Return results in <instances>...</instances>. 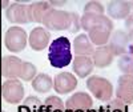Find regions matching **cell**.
<instances>
[{"label": "cell", "instance_id": "6da1fadb", "mask_svg": "<svg viewBox=\"0 0 133 112\" xmlns=\"http://www.w3.org/2000/svg\"><path fill=\"white\" fill-rule=\"evenodd\" d=\"M48 60L55 68H64L72 61V44L71 41L61 36L55 39L48 48Z\"/></svg>", "mask_w": 133, "mask_h": 112}, {"label": "cell", "instance_id": "7a4b0ae2", "mask_svg": "<svg viewBox=\"0 0 133 112\" xmlns=\"http://www.w3.org/2000/svg\"><path fill=\"white\" fill-rule=\"evenodd\" d=\"M87 88L92 92V95L100 100V102H109L113 96V85L108 79L101 76L93 75L88 77L87 80Z\"/></svg>", "mask_w": 133, "mask_h": 112}, {"label": "cell", "instance_id": "3957f363", "mask_svg": "<svg viewBox=\"0 0 133 112\" xmlns=\"http://www.w3.org/2000/svg\"><path fill=\"white\" fill-rule=\"evenodd\" d=\"M108 46L112 48L115 56H124V55H133V40L128 35L127 31L116 29L112 32Z\"/></svg>", "mask_w": 133, "mask_h": 112}, {"label": "cell", "instance_id": "277c9868", "mask_svg": "<svg viewBox=\"0 0 133 112\" xmlns=\"http://www.w3.org/2000/svg\"><path fill=\"white\" fill-rule=\"evenodd\" d=\"M113 32V23L108 16H101L98 24L95 26L89 32H88V36H89L91 41L97 47L101 46H107L109 43L110 35Z\"/></svg>", "mask_w": 133, "mask_h": 112}, {"label": "cell", "instance_id": "5b68a950", "mask_svg": "<svg viewBox=\"0 0 133 112\" xmlns=\"http://www.w3.org/2000/svg\"><path fill=\"white\" fill-rule=\"evenodd\" d=\"M43 26L51 31H63V29L68 31L71 26V12L52 8L44 16Z\"/></svg>", "mask_w": 133, "mask_h": 112}, {"label": "cell", "instance_id": "8992f818", "mask_svg": "<svg viewBox=\"0 0 133 112\" xmlns=\"http://www.w3.org/2000/svg\"><path fill=\"white\" fill-rule=\"evenodd\" d=\"M27 32L21 27H9L4 35V44L11 52H21L27 46Z\"/></svg>", "mask_w": 133, "mask_h": 112}, {"label": "cell", "instance_id": "52a82bcc", "mask_svg": "<svg viewBox=\"0 0 133 112\" xmlns=\"http://www.w3.org/2000/svg\"><path fill=\"white\" fill-rule=\"evenodd\" d=\"M2 94L3 99L9 104H17L21 102L24 96V87L20 80L17 79H9L3 83L2 87Z\"/></svg>", "mask_w": 133, "mask_h": 112}, {"label": "cell", "instance_id": "ba28073f", "mask_svg": "<svg viewBox=\"0 0 133 112\" xmlns=\"http://www.w3.org/2000/svg\"><path fill=\"white\" fill-rule=\"evenodd\" d=\"M5 17L12 24H27L29 23V5L14 3L5 12Z\"/></svg>", "mask_w": 133, "mask_h": 112}, {"label": "cell", "instance_id": "9c48e42d", "mask_svg": "<svg viewBox=\"0 0 133 112\" xmlns=\"http://www.w3.org/2000/svg\"><path fill=\"white\" fill-rule=\"evenodd\" d=\"M116 97L127 105L133 103V79L129 75H121L116 85Z\"/></svg>", "mask_w": 133, "mask_h": 112}, {"label": "cell", "instance_id": "30bf717a", "mask_svg": "<svg viewBox=\"0 0 133 112\" xmlns=\"http://www.w3.org/2000/svg\"><path fill=\"white\" fill-rule=\"evenodd\" d=\"M23 63L16 56H3L2 59V75L5 79H17L20 77Z\"/></svg>", "mask_w": 133, "mask_h": 112}, {"label": "cell", "instance_id": "8fae6325", "mask_svg": "<svg viewBox=\"0 0 133 112\" xmlns=\"http://www.w3.org/2000/svg\"><path fill=\"white\" fill-rule=\"evenodd\" d=\"M76 85H77V79L71 72L57 73L53 79V89L61 95L72 92L76 88Z\"/></svg>", "mask_w": 133, "mask_h": 112}, {"label": "cell", "instance_id": "7c38bea8", "mask_svg": "<svg viewBox=\"0 0 133 112\" xmlns=\"http://www.w3.org/2000/svg\"><path fill=\"white\" fill-rule=\"evenodd\" d=\"M51 33L43 27L33 28L29 33V47L33 51H43L48 47Z\"/></svg>", "mask_w": 133, "mask_h": 112}, {"label": "cell", "instance_id": "4fadbf2b", "mask_svg": "<svg viewBox=\"0 0 133 112\" xmlns=\"http://www.w3.org/2000/svg\"><path fill=\"white\" fill-rule=\"evenodd\" d=\"M132 8V2H125V0H116V2H109L107 7V12L109 17L115 20L128 19L129 12Z\"/></svg>", "mask_w": 133, "mask_h": 112}, {"label": "cell", "instance_id": "5bb4252c", "mask_svg": "<svg viewBox=\"0 0 133 112\" xmlns=\"http://www.w3.org/2000/svg\"><path fill=\"white\" fill-rule=\"evenodd\" d=\"M93 105V100L91 95L87 92H76L72 96H69L65 102V108L68 109H83L88 111L91 109Z\"/></svg>", "mask_w": 133, "mask_h": 112}, {"label": "cell", "instance_id": "9a60e30c", "mask_svg": "<svg viewBox=\"0 0 133 112\" xmlns=\"http://www.w3.org/2000/svg\"><path fill=\"white\" fill-rule=\"evenodd\" d=\"M92 56H93V63L97 68H105V67L112 64V61L115 59V53L108 44L107 46L97 47Z\"/></svg>", "mask_w": 133, "mask_h": 112}, {"label": "cell", "instance_id": "2e32d148", "mask_svg": "<svg viewBox=\"0 0 133 112\" xmlns=\"http://www.w3.org/2000/svg\"><path fill=\"white\" fill-rule=\"evenodd\" d=\"M93 48V43L91 41L89 36L88 35H79L77 38H75L73 40V51L76 53V56H91L95 53Z\"/></svg>", "mask_w": 133, "mask_h": 112}, {"label": "cell", "instance_id": "e0dca14e", "mask_svg": "<svg viewBox=\"0 0 133 112\" xmlns=\"http://www.w3.org/2000/svg\"><path fill=\"white\" fill-rule=\"evenodd\" d=\"M93 65L95 63L89 56H76L72 63L73 72L79 77H87L88 75H91L93 71Z\"/></svg>", "mask_w": 133, "mask_h": 112}, {"label": "cell", "instance_id": "ac0fdd59", "mask_svg": "<svg viewBox=\"0 0 133 112\" xmlns=\"http://www.w3.org/2000/svg\"><path fill=\"white\" fill-rule=\"evenodd\" d=\"M53 7L49 2H36L29 5V23H43L44 16Z\"/></svg>", "mask_w": 133, "mask_h": 112}, {"label": "cell", "instance_id": "d6986e66", "mask_svg": "<svg viewBox=\"0 0 133 112\" xmlns=\"http://www.w3.org/2000/svg\"><path fill=\"white\" fill-rule=\"evenodd\" d=\"M32 87L39 94H45L53 87V80L47 73H40L32 80Z\"/></svg>", "mask_w": 133, "mask_h": 112}, {"label": "cell", "instance_id": "ffe728a7", "mask_svg": "<svg viewBox=\"0 0 133 112\" xmlns=\"http://www.w3.org/2000/svg\"><path fill=\"white\" fill-rule=\"evenodd\" d=\"M104 15H95V14H84L81 17V28L89 32L95 26L98 24L100 19Z\"/></svg>", "mask_w": 133, "mask_h": 112}, {"label": "cell", "instance_id": "44dd1931", "mask_svg": "<svg viewBox=\"0 0 133 112\" xmlns=\"http://www.w3.org/2000/svg\"><path fill=\"white\" fill-rule=\"evenodd\" d=\"M36 77V67L32 63H23V68H21V73H20V79L24 82H29L33 80Z\"/></svg>", "mask_w": 133, "mask_h": 112}, {"label": "cell", "instance_id": "7402d4cb", "mask_svg": "<svg viewBox=\"0 0 133 112\" xmlns=\"http://www.w3.org/2000/svg\"><path fill=\"white\" fill-rule=\"evenodd\" d=\"M117 65H118L120 71L123 72V75H128V73L132 71V68H133V55L120 56Z\"/></svg>", "mask_w": 133, "mask_h": 112}, {"label": "cell", "instance_id": "603a6c76", "mask_svg": "<svg viewBox=\"0 0 133 112\" xmlns=\"http://www.w3.org/2000/svg\"><path fill=\"white\" fill-rule=\"evenodd\" d=\"M108 108L109 112H128L129 108L128 105L124 103V102H121L120 99H112V100H109V103L105 105Z\"/></svg>", "mask_w": 133, "mask_h": 112}, {"label": "cell", "instance_id": "cb8c5ba5", "mask_svg": "<svg viewBox=\"0 0 133 112\" xmlns=\"http://www.w3.org/2000/svg\"><path fill=\"white\" fill-rule=\"evenodd\" d=\"M44 104L47 105L49 112H53L56 109H65V104L63 103V100L60 97H57V96H49V97H47Z\"/></svg>", "mask_w": 133, "mask_h": 112}, {"label": "cell", "instance_id": "d4e9b609", "mask_svg": "<svg viewBox=\"0 0 133 112\" xmlns=\"http://www.w3.org/2000/svg\"><path fill=\"white\" fill-rule=\"evenodd\" d=\"M84 14H95V15H104V7L100 2H89L84 7Z\"/></svg>", "mask_w": 133, "mask_h": 112}, {"label": "cell", "instance_id": "484cf974", "mask_svg": "<svg viewBox=\"0 0 133 112\" xmlns=\"http://www.w3.org/2000/svg\"><path fill=\"white\" fill-rule=\"evenodd\" d=\"M80 28H81V19H80V16L77 15L76 12H71V26H69L68 32L76 33L77 31H80Z\"/></svg>", "mask_w": 133, "mask_h": 112}, {"label": "cell", "instance_id": "4316f807", "mask_svg": "<svg viewBox=\"0 0 133 112\" xmlns=\"http://www.w3.org/2000/svg\"><path fill=\"white\" fill-rule=\"evenodd\" d=\"M125 31L128 32V35L133 40V15H129L128 19L125 20Z\"/></svg>", "mask_w": 133, "mask_h": 112}, {"label": "cell", "instance_id": "83f0119b", "mask_svg": "<svg viewBox=\"0 0 133 112\" xmlns=\"http://www.w3.org/2000/svg\"><path fill=\"white\" fill-rule=\"evenodd\" d=\"M17 112H36V111H33L29 105H27V104H21V105H19V108H17Z\"/></svg>", "mask_w": 133, "mask_h": 112}, {"label": "cell", "instance_id": "f1b7e54d", "mask_svg": "<svg viewBox=\"0 0 133 112\" xmlns=\"http://www.w3.org/2000/svg\"><path fill=\"white\" fill-rule=\"evenodd\" d=\"M49 3H51V5H56V7L64 5V4H65V2H49Z\"/></svg>", "mask_w": 133, "mask_h": 112}, {"label": "cell", "instance_id": "f546056e", "mask_svg": "<svg viewBox=\"0 0 133 112\" xmlns=\"http://www.w3.org/2000/svg\"><path fill=\"white\" fill-rule=\"evenodd\" d=\"M97 112H109V111H108V108H107V107L100 105V108H98V111H97Z\"/></svg>", "mask_w": 133, "mask_h": 112}, {"label": "cell", "instance_id": "4dcf8cb0", "mask_svg": "<svg viewBox=\"0 0 133 112\" xmlns=\"http://www.w3.org/2000/svg\"><path fill=\"white\" fill-rule=\"evenodd\" d=\"M128 75H129V76H130V77H132V79H133V68H132V71H130V72H129V73H128Z\"/></svg>", "mask_w": 133, "mask_h": 112}, {"label": "cell", "instance_id": "1f68e13d", "mask_svg": "<svg viewBox=\"0 0 133 112\" xmlns=\"http://www.w3.org/2000/svg\"><path fill=\"white\" fill-rule=\"evenodd\" d=\"M87 112H97V111H96V109H93V108H91V109H88Z\"/></svg>", "mask_w": 133, "mask_h": 112}, {"label": "cell", "instance_id": "d6a6232c", "mask_svg": "<svg viewBox=\"0 0 133 112\" xmlns=\"http://www.w3.org/2000/svg\"><path fill=\"white\" fill-rule=\"evenodd\" d=\"M128 112H133V109H129V111H128Z\"/></svg>", "mask_w": 133, "mask_h": 112}, {"label": "cell", "instance_id": "836d02e7", "mask_svg": "<svg viewBox=\"0 0 133 112\" xmlns=\"http://www.w3.org/2000/svg\"><path fill=\"white\" fill-rule=\"evenodd\" d=\"M132 4H133V2H132Z\"/></svg>", "mask_w": 133, "mask_h": 112}, {"label": "cell", "instance_id": "e575fe53", "mask_svg": "<svg viewBox=\"0 0 133 112\" xmlns=\"http://www.w3.org/2000/svg\"><path fill=\"white\" fill-rule=\"evenodd\" d=\"M3 112H4V111H3Z\"/></svg>", "mask_w": 133, "mask_h": 112}]
</instances>
